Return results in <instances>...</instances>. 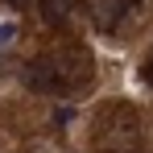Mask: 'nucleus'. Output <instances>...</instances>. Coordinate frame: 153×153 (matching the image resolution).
<instances>
[{"mask_svg": "<svg viewBox=\"0 0 153 153\" xmlns=\"http://www.w3.org/2000/svg\"><path fill=\"white\" fill-rule=\"evenodd\" d=\"M91 83V58L83 50H58L42 54L25 66V87L46 91V95H75Z\"/></svg>", "mask_w": 153, "mask_h": 153, "instance_id": "obj_1", "label": "nucleus"}, {"mask_svg": "<svg viewBox=\"0 0 153 153\" xmlns=\"http://www.w3.org/2000/svg\"><path fill=\"white\" fill-rule=\"evenodd\" d=\"M95 149L100 153H141V124L128 103H108L95 116Z\"/></svg>", "mask_w": 153, "mask_h": 153, "instance_id": "obj_2", "label": "nucleus"}, {"mask_svg": "<svg viewBox=\"0 0 153 153\" xmlns=\"http://www.w3.org/2000/svg\"><path fill=\"white\" fill-rule=\"evenodd\" d=\"M132 4H137V0H100V4H95V25L100 29H116L120 17H124Z\"/></svg>", "mask_w": 153, "mask_h": 153, "instance_id": "obj_3", "label": "nucleus"}, {"mask_svg": "<svg viewBox=\"0 0 153 153\" xmlns=\"http://www.w3.org/2000/svg\"><path fill=\"white\" fill-rule=\"evenodd\" d=\"M71 17V0H42V21L46 25H66Z\"/></svg>", "mask_w": 153, "mask_h": 153, "instance_id": "obj_4", "label": "nucleus"}, {"mask_svg": "<svg viewBox=\"0 0 153 153\" xmlns=\"http://www.w3.org/2000/svg\"><path fill=\"white\" fill-rule=\"evenodd\" d=\"M13 37H17V25L13 21H0V46H8Z\"/></svg>", "mask_w": 153, "mask_h": 153, "instance_id": "obj_5", "label": "nucleus"}, {"mask_svg": "<svg viewBox=\"0 0 153 153\" xmlns=\"http://www.w3.org/2000/svg\"><path fill=\"white\" fill-rule=\"evenodd\" d=\"M141 75H145V83H149V87H153V58H149V62H145V71H141Z\"/></svg>", "mask_w": 153, "mask_h": 153, "instance_id": "obj_6", "label": "nucleus"}, {"mask_svg": "<svg viewBox=\"0 0 153 153\" xmlns=\"http://www.w3.org/2000/svg\"><path fill=\"white\" fill-rule=\"evenodd\" d=\"M4 4H25V0H4Z\"/></svg>", "mask_w": 153, "mask_h": 153, "instance_id": "obj_7", "label": "nucleus"}]
</instances>
